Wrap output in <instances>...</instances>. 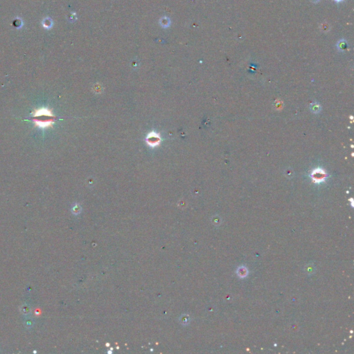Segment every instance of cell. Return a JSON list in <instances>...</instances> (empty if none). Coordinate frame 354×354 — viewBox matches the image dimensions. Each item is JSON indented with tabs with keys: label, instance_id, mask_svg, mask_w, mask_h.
<instances>
[{
	"label": "cell",
	"instance_id": "6da1fadb",
	"mask_svg": "<svg viewBox=\"0 0 354 354\" xmlns=\"http://www.w3.org/2000/svg\"><path fill=\"white\" fill-rule=\"evenodd\" d=\"M56 116L48 108H40L33 113L32 120L36 126L40 128H47L52 126L55 122Z\"/></svg>",
	"mask_w": 354,
	"mask_h": 354
},
{
	"label": "cell",
	"instance_id": "7a4b0ae2",
	"mask_svg": "<svg viewBox=\"0 0 354 354\" xmlns=\"http://www.w3.org/2000/svg\"><path fill=\"white\" fill-rule=\"evenodd\" d=\"M146 142L150 146L156 147L159 145L161 142V138H160L159 135L156 133L151 132L147 136Z\"/></svg>",
	"mask_w": 354,
	"mask_h": 354
},
{
	"label": "cell",
	"instance_id": "3957f363",
	"mask_svg": "<svg viewBox=\"0 0 354 354\" xmlns=\"http://www.w3.org/2000/svg\"><path fill=\"white\" fill-rule=\"evenodd\" d=\"M21 313H22L23 314L27 315V314H28L29 313H30L31 310H30V308H29V306H28V305L24 304V305H23V306H21Z\"/></svg>",
	"mask_w": 354,
	"mask_h": 354
},
{
	"label": "cell",
	"instance_id": "277c9868",
	"mask_svg": "<svg viewBox=\"0 0 354 354\" xmlns=\"http://www.w3.org/2000/svg\"><path fill=\"white\" fill-rule=\"evenodd\" d=\"M49 21L50 19L48 18L45 19L44 21L43 22V26H44V27H46V28H49V27H51L50 24H51V22L49 23Z\"/></svg>",
	"mask_w": 354,
	"mask_h": 354
},
{
	"label": "cell",
	"instance_id": "5b68a950",
	"mask_svg": "<svg viewBox=\"0 0 354 354\" xmlns=\"http://www.w3.org/2000/svg\"><path fill=\"white\" fill-rule=\"evenodd\" d=\"M26 326L27 327H31V326H32V322H31V320H26Z\"/></svg>",
	"mask_w": 354,
	"mask_h": 354
}]
</instances>
